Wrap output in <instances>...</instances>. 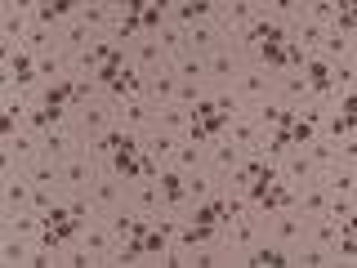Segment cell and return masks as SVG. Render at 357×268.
I'll list each match as a JSON object with an SVG mask.
<instances>
[{
  "label": "cell",
  "mask_w": 357,
  "mask_h": 268,
  "mask_svg": "<svg viewBox=\"0 0 357 268\" xmlns=\"http://www.w3.org/2000/svg\"><path fill=\"white\" fill-rule=\"evenodd\" d=\"M98 174H103V165L89 156V148L85 152H72V156H63V161H59V188H63V193H89Z\"/></svg>",
  "instance_id": "6da1fadb"
},
{
  "label": "cell",
  "mask_w": 357,
  "mask_h": 268,
  "mask_svg": "<svg viewBox=\"0 0 357 268\" xmlns=\"http://www.w3.org/2000/svg\"><path fill=\"white\" fill-rule=\"evenodd\" d=\"M0 232H9V237H50V232H54V219L40 215V210H31V206L0 210Z\"/></svg>",
  "instance_id": "7a4b0ae2"
},
{
  "label": "cell",
  "mask_w": 357,
  "mask_h": 268,
  "mask_svg": "<svg viewBox=\"0 0 357 268\" xmlns=\"http://www.w3.org/2000/svg\"><path fill=\"white\" fill-rule=\"evenodd\" d=\"M232 89L241 94V103H255V98H273V94H277V72L245 63V67H241V76L232 81Z\"/></svg>",
  "instance_id": "3957f363"
},
{
  "label": "cell",
  "mask_w": 357,
  "mask_h": 268,
  "mask_svg": "<svg viewBox=\"0 0 357 268\" xmlns=\"http://www.w3.org/2000/svg\"><path fill=\"white\" fill-rule=\"evenodd\" d=\"M197 126V117H192V107H183V103H161V107H152V130H161V134H170V139H188Z\"/></svg>",
  "instance_id": "277c9868"
},
{
  "label": "cell",
  "mask_w": 357,
  "mask_h": 268,
  "mask_svg": "<svg viewBox=\"0 0 357 268\" xmlns=\"http://www.w3.org/2000/svg\"><path fill=\"white\" fill-rule=\"evenodd\" d=\"M165 165H174L178 174H183V170H201V165H206V143H201V139H174Z\"/></svg>",
  "instance_id": "5b68a950"
},
{
  "label": "cell",
  "mask_w": 357,
  "mask_h": 268,
  "mask_svg": "<svg viewBox=\"0 0 357 268\" xmlns=\"http://www.w3.org/2000/svg\"><path fill=\"white\" fill-rule=\"evenodd\" d=\"M36 246H40V237H9V232H5V241H0V260L14 264V268H36Z\"/></svg>",
  "instance_id": "8992f818"
},
{
  "label": "cell",
  "mask_w": 357,
  "mask_h": 268,
  "mask_svg": "<svg viewBox=\"0 0 357 268\" xmlns=\"http://www.w3.org/2000/svg\"><path fill=\"white\" fill-rule=\"evenodd\" d=\"M174 94H178V81L170 72H152V76H143V98H148L152 107H161V103H174Z\"/></svg>",
  "instance_id": "52a82bcc"
}]
</instances>
